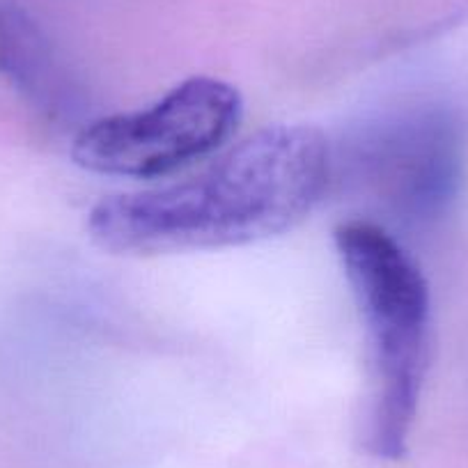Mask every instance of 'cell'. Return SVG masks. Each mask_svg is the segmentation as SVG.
Returning a JSON list of instances; mask_svg holds the SVG:
<instances>
[{
	"mask_svg": "<svg viewBox=\"0 0 468 468\" xmlns=\"http://www.w3.org/2000/svg\"><path fill=\"white\" fill-rule=\"evenodd\" d=\"M463 133L441 106L386 112L331 147V184L363 200L386 229H422L439 223L463 184Z\"/></svg>",
	"mask_w": 468,
	"mask_h": 468,
	"instance_id": "obj_3",
	"label": "cell"
},
{
	"mask_svg": "<svg viewBox=\"0 0 468 468\" xmlns=\"http://www.w3.org/2000/svg\"><path fill=\"white\" fill-rule=\"evenodd\" d=\"M239 90L211 76H196L152 106L99 117L74 138L80 168L111 177L150 179L170 175L218 150L239 127Z\"/></svg>",
	"mask_w": 468,
	"mask_h": 468,
	"instance_id": "obj_4",
	"label": "cell"
},
{
	"mask_svg": "<svg viewBox=\"0 0 468 468\" xmlns=\"http://www.w3.org/2000/svg\"><path fill=\"white\" fill-rule=\"evenodd\" d=\"M0 71L48 117L79 111V92L47 35L12 5H0Z\"/></svg>",
	"mask_w": 468,
	"mask_h": 468,
	"instance_id": "obj_5",
	"label": "cell"
},
{
	"mask_svg": "<svg viewBox=\"0 0 468 468\" xmlns=\"http://www.w3.org/2000/svg\"><path fill=\"white\" fill-rule=\"evenodd\" d=\"M331 188V143L301 124L267 127L196 177L106 197L90 239L120 255H164L269 239L299 225Z\"/></svg>",
	"mask_w": 468,
	"mask_h": 468,
	"instance_id": "obj_1",
	"label": "cell"
},
{
	"mask_svg": "<svg viewBox=\"0 0 468 468\" xmlns=\"http://www.w3.org/2000/svg\"><path fill=\"white\" fill-rule=\"evenodd\" d=\"M335 249L367 331V450L398 462L407 454L430 366V285L402 241L375 220L349 218L337 225Z\"/></svg>",
	"mask_w": 468,
	"mask_h": 468,
	"instance_id": "obj_2",
	"label": "cell"
}]
</instances>
